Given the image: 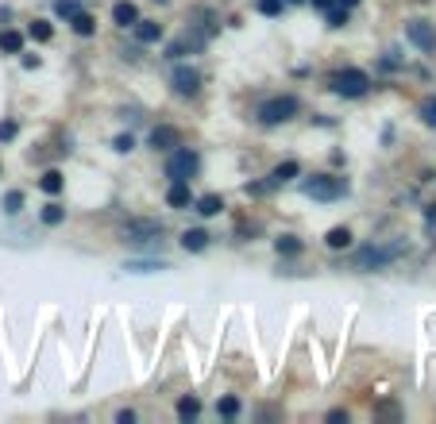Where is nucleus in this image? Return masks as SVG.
Returning a JSON list of instances; mask_svg holds the SVG:
<instances>
[{"mask_svg": "<svg viewBox=\"0 0 436 424\" xmlns=\"http://www.w3.org/2000/svg\"><path fill=\"white\" fill-rule=\"evenodd\" d=\"M39 66V54H24V70H35Z\"/></svg>", "mask_w": 436, "mask_h": 424, "instance_id": "58836bf2", "label": "nucleus"}, {"mask_svg": "<svg viewBox=\"0 0 436 424\" xmlns=\"http://www.w3.org/2000/svg\"><path fill=\"white\" fill-rule=\"evenodd\" d=\"M325 16H328V27H344L348 24V8H328Z\"/></svg>", "mask_w": 436, "mask_h": 424, "instance_id": "2f4dec72", "label": "nucleus"}, {"mask_svg": "<svg viewBox=\"0 0 436 424\" xmlns=\"http://www.w3.org/2000/svg\"><path fill=\"white\" fill-rule=\"evenodd\" d=\"M70 24H74V35H81V39H89V35H97V19H93L89 12H77V16L70 19Z\"/></svg>", "mask_w": 436, "mask_h": 424, "instance_id": "a211bd4d", "label": "nucleus"}, {"mask_svg": "<svg viewBox=\"0 0 436 424\" xmlns=\"http://www.w3.org/2000/svg\"><path fill=\"white\" fill-rule=\"evenodd\" d=\"M0 208H4L8 217H16L20 208H24V193H20V189H8V193H4V201H0Z\"/></svg>", "mask_w": 436, "mask_h": 424, "instance_id": "4be33fe9", "label": "nucleus"}, {"mask_svg": "<svg viewBox=\"0 0 436 424\" xmlns=\"http://www.w3.org/2000/svg\"><path fill=\"white\" fill-rule=\"evenodd\" d=\"M0 50H4V54H20V50H24V35H20V31H4V35H0Z\"/></svg>", "mask_w": 436, "mask_h": 424, "instance_id": "412c9836", "label": "nucleus"}, {"mask_svg": "<svg viewBox=\"0 0 436 424\" xmlns=\"http://www.w3.org/2000/svg\"><path fill=\"white\" fill-rule=\"evenodd\" d=\"M116 421H120V424H132V421H135V413H132V409H120Z\"/></svg>", "mask_w": 436, "mask_h": 424, "instance_id": "e433bc0d", "label": "nucleus"}, {"mask_svg": "<svg viewBox=\"0 0 436 424\" xmlns=\"http://www.w3.org/2000/svg\"><path fill=\"white\" fill-rule=\"evenodd\" d=\"M170 81H174V93H182V97H193V93L201 89V70H193V66H174Z\"/></svg>", "mask_w": 436, "mask_h": 424, "instance_id": "9d476101", "label": "nucleus"}, {"mask_svg": "<svg viewBox=\"0 0 436 424\" xmlns=\"http://www.w3.org/2000/svg\"><path fill=\"white\" fill-rule=\"evenodd\" d=\"M405 251V243H390V247H363V251H355V258H352V267L355 270H382V267H390L398 255Z\"/></svg>", "mask_w": 436, "mask_h": 424, "instance_id": "f03ea898", "label": "nucleus"}, {"mask_svg": "<svg viewBox=\"0 0 436 424\" xmlns=\"http://www.w3.org/2000/svg\"><path fill=\"white\" fill-rule=\"evenodd\" d=\"M355 4H359V0H340V8H355Z\"/></svg>", "mask_w": 436, "mask_h": 424, "instance_id": "a19ab883", "label": "nucleus"}, {"mask_svg": "<svg viewBox=\"0 0 436 424\" xmlns=\"http://www.w3.org/2000/svg\"><path fill=\"white\" fill-rule=\"evenodd\" d=\"M54 12H59L62 19H74L77 12H81V4H77V0H59V4H54Z\"/></svg>", "mask_w": 436, "mask_h": 424, "instance_id": "cd10ccee", "label": "nucleus"}, {"mask_svg": "<svg viewBox=\"0 0 436 424\" xmlns=\"http://www.w3.org/2000/svg\"><path fill=\"white\" fill-rule=\"evenodd\" d=\"M417 112H421V120H425L428 127H436V97H425Z\"/></svg>", "mask_w": 436, "mask_h": 424, "instance_id": "bb28decb", "label": "nucleus"}, {"mask_svg": "<svg viewBox=\"0 0 436 424\" xmlns=\"http://www.w3.org/2000/svg\"><path fill=\"white\" fill-rule=\"evenodd\" d=\"M297 112H302V100L286 93V97H267L263 100L259 109H255V120H259L263 127H278V124H290Z\"/></svg>", "mask_w": 436, "mask_h": 424, "instance_id": "f257e3e1", "label": "nucleus"}, {"mask_svg": "<svg viewBox=\"0 0 436 424\" xmlns=\"http://www.w3.org/2000/svg\"><path fill=\"white\" fill-rule=\"evenodd\" d=\"M328 421H332V424L344 421V424H348V409H332V413H328Z\"/></svg>", "mask_w": 436, "mask_h": 424, "instance_id": "c9c22d12", "label": "nucleus"}, {"mask_svg": "<svg viewBox=\"0 0 436 424\" xmlns=\"http://www.w3.org/2000/svg\"><path fill=\"white\" fill-rule=\"evenodd\" d=\"M16 120H4V124H0V143H8V139H16Z\"/></svg>", "mask_w": 436, "mask_h": 424, "instance_id": "473e14b6", "label": "nucleus"}, {"mask_svg": "<svg viewBox=\"0 0 436 424\" xmlns=\"http://www.w3.org/2000/svg\"><path fill=\"white\" fill-rule=\"evenodd\" d=\"M274 251L278 255H297V251H302V240H297V235H282V240H274Z\"/></svg>", "mask_w": 436, "mask_h": 424, "instance_id": "b1692460", "label": "nucleus"}, {"mask_svg": "<svg viewBox=\"0 0 436 424\" xmlns=\"http://www.w3.org/2000/svg\"><path fill=\"white\" fill-rule=\"evenodd\" d=\"M39 220H42L47 228H59L62 220H66V208H62V205H47V208L39 212Z\"/></svg>", "mask_w": 436, "mask_h": 424, "instance_id": "aec40b11", "label": "nucleus"}, {"mask_svg": "<svg viewBox=\"0 0 436 424\" xmlns=\"http://www.w3.org/2000/svg\"><path fill=\"white\" fill-rule=\"evenodd\" d=\"M297 174H302V166H297L294 158H286L282 166H274V170L267 174V182H255V185H247V193H251V197H263V193L278 189V185H286L290 178H297Z\"/></svg>", "mask_w": 436, "mask_h": 424, "instance_id": "0eeeda50", "label": "nucleus"}, {"mask_svg": "<svg viewBox=\"0 0 436 424\" xmlns=\"http://www.w3.org/2000/svg\"><path fill=\"white\" fill-rule=\"evenodd\" d=\"M182 247H185V251H205V247H209V232H201V228H189V232H182Z\"/></svg>", "mask_w": 436, "mask_h": 424, "instance_id": "dca6fc26", "label": "nucleus"}, {"mask_svg": "<svg viewBox=\"0 0 436 424\" xmlns=\"http://www.w3.org/2000/svg\"><path fill=\"white\" fill-rule=\"evenodd\" d=\"M425 220H428V224H436V205H428V212H425Z\"/></svg>", "mask_w": 436, "mask_h": 424, "instance_id": "ea45409f", "label": "nucleus"}, {"mask_svg": "<svg viewBox=\"0 0 436 424\" xmlns=\"http://www.w3.org/2000/svg\"><path fill=\"white\" fill-rule=\"evenodd\" d=\"M309 4H313V8H317V12H328V8H332V4H336V0H309Z\"/></svg>", "mask_w": 436, "mask_h": 424, "instance_id": "4c0bfd02", "label": "nucleus"}, {"mask_svg": "<svg viewBox=\"0 0 436 424\" xmlns=\"http://www.w3.org/2000/svg\"><path fill=\"white\" fill-rule=\"evenodd\" d=\"M209 42V31H185V35H178L174 42L166 47V58H189V54H197V50Z\"/></svg>", "mask_w": 436, "mask_h": 424, "instance_id": "1a4fd4ad", "label": "nucleus"}, {"mask_svg": "<svg viewBox=\"0 0 436 424\" xmlns=\"http://www.w3.org/2000/svg\"><path fill=\"white\" fill-rule=\"evenodd\" d=\"M135 39L139 42H159L162 39V24H155V19H135Z\"/></svg>", "mask_w": 436, "mask_h": 424, "instance_id": "4468645a", "label": "nucleus"}, {"mask_svg": "<svg viewBox=\"0 0 436 424\" xmlns=\"http://www.w3.org/2000/svg\"><path fill=\"white\" fill-rule=\"evenodd\" d=\"M135 19H139V8H135L132 0H116L112 4V24L116 27H132Z\"/></svg>", "mask_w": 436, "mask_h": 424, "instance_id": "f8f14e48", "label": "nucleus"}, {"mask_svg": "<svg viewBox=\"0 0 436 424\" xmlns=\"http://www.w3.org/2000/svg\"><path fill=\"white\" fill-rule=\"evenodd\" d=\"M197 170H201V158H197V150H189V147H182V143H178V147L170 150V158H166V178H170V182H189Z\"/></svg>", "mask_w": 436, "mask_h": 424, "instance_id": "20e7f679", "label": "nucleus"}, {"mask_svg": "<svg viewBox=\"0 0 436 424\" xmlns=\"http://www.w3.org/2000/svg\"><path fill=\"white\" fill-rule=\"evenodd\" d=\"M255 8H259V16H282L286 0H255Z\"/></svg>", "mask_w": 436, "mask_h": 424, "instance_id": "a878e982", "label": "nucleus"}, {"mask_svg": "<svg viewBox=\"0 0 436 424\" xmlns=\"http://www.w3.org/2000/svg\"><path fill=\"white\" fill-rule=\"evenodd\" d=\"M155 4H166V0H155Z\"/></svg>", "mask_w": 436, "mask_h": 424, "instance_id": "37998d69", "label": "nucleus"}, {"mask_svg": "<svg viewBox=\"0 0 436 424\" xmlns=\"http://www.w3.org/2000/svg\"><path fill=\"white\" fill-rule=\"evenodd\" d=\"M193 208H197L201 217H217L220 208H224V197H217V193H205V197L193 201Z\"/></svg>", "mask_w": 436, "mask_h": 424, "instance_id": "2eb2a0df", "label": "nucleus"}, {"mask_svg": "<svg viewBox=\"0 0 436 424\" xmlns=\"http://www.w3.org/2000/svg\"><path fill=\"white\" fill-rule=\"evenodd\" d=\"M27 35H31L35 42H51V35H54V27L47 24V19H35L31 27H27Z\"/></svg>", "mask_w": 436, "mask_h": 424, "instance_id": "5701e85b", "label": "nucleus"}, {"mask_svg": "<svg viewBox=\"0 0 436 424\" xmlns=\"http://www.w3.org/2000/svg\"><path fill=\"white\" fill-rule=\"evenodd\" d=\"M124 270H135V274H151V270H166V262H127Z\"/></svg>", "mask_w": 436, "mask_h": 424, "instance_id": "7c9ffc66", "label": "nucleus"}, {"mask_svg": "<svg viewBox=\"0 0 436 424\" xmlns=\"http://www.w3.org/2000/svg\"><path fill=\"white\" fill-rule=\"evenodd\" d=\"M39 189L47 193V197H59L62 193V170H47V174L39 178Z\"/></svg>", "mask_w": 436, "mask_h": 424, "instance_id": "f3484780", "label": "nucleus"}, {"mask_svg": "<svg viewBox=\"0 0 436 424\" xmlns=\"http://www.w3.org/2000/svg\"><path fill=\"white\" fill-rule=\"evenodd\" d=\"M286 4H302V0H286Z\"/></svg>", "mask_w": 436, "mask_h": 424, "instance_id": "79ce46f5", "label": "nucleus"}, {"mask_svg": "<svg viewBox=\"0 0 436 424\" xmlns=\"http://www.w3.org/2000/svg\"><path fill=\"white\" fill-rule=\"evenodd\" d=\"M328 85H332V93H340V97H367L371 93V77L355 66L336 70V74L328 77Z\"/></svg>", "mask_w": 436, "mask_h": 424, "instance_id": "7ed1b4c3", "label": "nucleus"}, {"mask_svg": "<svg viewBox=\"0 0 436 424\" xmlns=\"http://www.w3.org/2000/svg\"><path fill=\"white\" fill-rule=\"evenodd\" d=\"M197 413H201V401H197V398H182V401H178V416H182V421H193Z\"/></svg>", "mask_w": 436, "mask_h": 424, "instance_id": "393cba45", "label": "nucleus"}, {"mask_svg": "<svg viewBox=\"0 0 436 424\" xmlns=\"http://www.w3.org/2000/svg\"><path fill=\"white\" fill-rule=\"evenodd\" d=\"M166 205H170V208H189V205H193L189 182H170V189H166Z\"/></svg>", "mask_w": 436, "mask_h": 424, "instance_id": "ddd939ff", "label": "nucleus"}, {"mask_svg": "<svg viewBox=\"0 0 436 424\" xmlns=\"http://www.w3.org/2000/svg\"><path fill=\"white\" fill-rule=\"evenodd\" d=\"M405 39L421 50V54H436V27L428 19H410L405 24Z\"/></svg>", "mask_w": 436, "mask_h": 424, "instance_id": "6e6552de", "label": "nucleus"}, {"mask_svg": "<svg viewBox=\"0 0 436 424\" xmlns=\"http://www.w3.org/2000/svg\"><path fill=\"white\" fill-rule=\"evenodd\" d=\"M217 413L220 416H235V413H240V398H220L217 401Z\"/></svg>", "mask_w": 436, "mask_h": 424, "instance_id": "c85d7f7f", "label": "nucleus"}, {"mask_svg": "<svg viewBox=\"0 0 436 424\" xmlns=\"http://www.w3.org/2000/svg\"><path fill=\"white\" fill-rule=\"evenodd\" d=\"M302 193L313 201H340L348 193V182L344 178H332V174H317L309 182H302Z\"/></svg>", "mask_w": 436, "mask_h": 424, "instance_id": "39448f33", "label": "nucleus"}, {"mask_svg": "<svg viewBox=\"0 0 436 424\" xmlns=\"http://www.w3.org/2000/svg\"><path fill=\"white\" fill-rule=\"evenodd\" d=\"M375 416H390V421H398V416H402V409H398L394 401H378V405H375Z\"/></svg>", "mask_w": 436, "mask_h": 424, "instance_id": "c756f323", "label": "nucleus"}, {"mask_svg": "<svg viewBox=\"0 0 436 424\" xmlns=\"http://www.w3.org/2000/svg\"><path fill=\"white\" fill-rule=\"evenodd\" d=\"M120 235H124L127 243H151V240H162V235H166V224H162V220L135 217V220H127V224L120 228Z\"/></svg>", "mask_w": 436, "mask_h": 424, "instance_id": "423d86ee", "label": "nucleus"}, {"mask_svg": "<svg viewBox=\"0 0 436 424\" xmlns=\"http://www.w3.org/2000/svg\"><path fill=\"white\" fill-rule=\"evenodd\" d=\"M178 143H182V132H178V127H170V124L151 127V147L155 150H174Z\"/></svg>", "mask_w": 436, "mask_h": 424, "instance_id": "9b49d317", "label": "nucleus"}, {"mask_svg": "<svg viewBox=\"0 0 436 424\" xmlns=\"http://www.w3.org/2000/svg\"><path fill=\"white\" fill-rule=\"evenodd\" d=\"M382 66H386V70H398V66H402V58H398V50H386Z\"/></svg>", "mask_w": 436, "mask_h": 424, "instance_id": "f704fd0d", "label": "nucleus"}, {"mask_svg": "<svg viewBox=\"0 0 436 424\" xmlns=\"http://www.w3.org/2000/svg\"><path fill=\"white\" fill-rule=\"evenodd\" d=\"M112 147H116L120 155H127V150L135 147V139H132V135H116V139H112Z\"/></svg>", "mask_w": 436, "mask_h": 424, "instance_id": "72a5a7b5", "label": "nucleus"}, {"mask_svg": "<svg viewBox=\"0 0 436 424\" xmlns=\"http://www.w3.org/2000/svg\"><path fill=\"white\" fill-rule=\"evenodd\" d=\"M325 243L332 251H344V247H352V232H348V228H332V232L325 235Z\"/></svg>", "mask_w": 436, "mask_h": 424, "instance_id": "6ab92c4d", "label": "nucleus"}]
</instances>
